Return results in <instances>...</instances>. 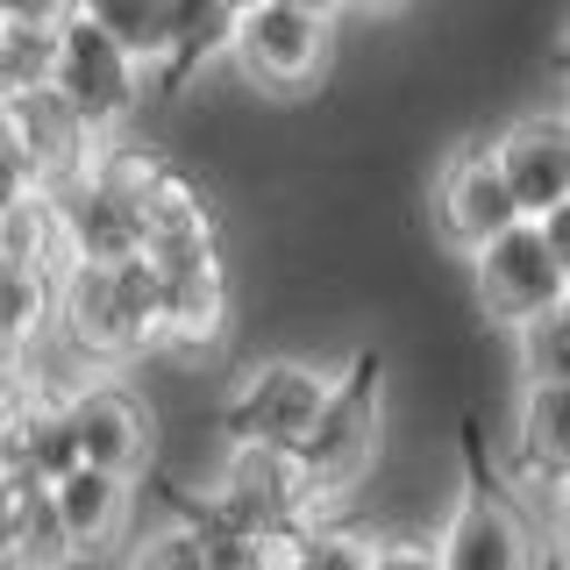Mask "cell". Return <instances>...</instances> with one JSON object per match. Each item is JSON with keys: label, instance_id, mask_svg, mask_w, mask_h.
<instances>
[{"label": "cell", "instance_id": "obj_12", "mask_svg": "<svg viewBox=\"0 0 570 570\" xmlns=\"http://www.w3.org/2000/svg\"><path fill=\"white\" fill-rule=\"evenodd\" d=\"M0 142L22 157V171L36 178V193H58L86 171V157L100 150V136H86L79 121L58 107L50 86H29V94L0 100Z\"/></svg>", "mask_w": 570, "mask_h": 570}, {"label": "cell", "instance_id": "obj_2", "mask_svg": "<svg viewBox=\"0 0 570 570\" xmlns=\"http://www.w3.org/2000/svg\"><path fill=\"white\" fill-rule=\"evenodd\" d=\"M50 328H58L86 364L150 356L157 350V272L142 257L71 264L58 278V314H50Z\"/></svg>", "mask_w": 570, "mask_h": 570}, {"label": "cell", "instance_id": "obj_1", "mask_svg": "<svg viewBox=\"0 0 570 570\" xmlns=\"http://www.w3.org/2000/svg\"><path fill=\"white\" fill-rule=\"evenodd\" d=\"M385 442V356L379 350H356L343 371H328V392H321L307 435L293 442V463L307 478L314 507H328L335 492H350L356 478L371 471Z\"/></svg>", "mask_w": 570, "mask_h": 570}, {"label": "cell", "instance_id": "obj_7", "mask_svg": "<svg viewBox=\"0 0 570 570\" xmlns=\"http://www.w3.org/2000/svg\"><path fill=\"white\" fill-rule=\"evenodd\" d=\"M321 392H328V371L307 364V356H264L249 379L228 392L222 428L228 442H257V450H293L307 435Z\"/></svg>", "mask_w": 570, "mask_h": 570}, {"label": "cell", "instance_id": "obj_5", "mask_svg": "<svg viewBox=\"0 0 570 570\" xmlns=\"http://www.w3.org/2000/svg\"><path fill=\"white\" fill-rule=\"evenodd\" d=\"M328 58H335V22L299 14V8H285V0H257V8H243L236 22H228V58L222 65H236L243 79L272 100H299L328 79Z\"/></svg>", "mask_w": 570, "mask_h": 570}, {"label": "cell", "instance_id": "obj_25", "mask_svg": "<svg viewBox=\"0 0 570 570\" xmlns=\"http://www.w3.org/2000/svg\"><path fill=\"white\" fill-rule=\"evenodd\" d=\"M285 8H299V14H321V22H335V14H350V0H285Z\"/></svg>", "mask_w": 570, "mask_h": 570}, {"label": "cell", "instance_id": "obj_20", "mask_svg": "<svg viewBox=\"0 0 570 570\" xmlns=\"http://www.w3.org/2000/svg\"><path fill=\"white\" fill-rule=\"evenodd\" d=\"M293 570H371V534L314 521L307 534H299V563Z\"/></svg>", "mask_w": 570, "mask_h": 570}, {"label": "cell", "instance_id": "obj_9", "mask_svg": "<svg viewBox=\"0 0 570 570\" xmlns=\"http://www.w3.org/2000/svg\"><path fill=\"white\" fill-rule=\"evenodd\" d=\"M485 157L507 178L521 222H549V214L570 207V129H563V115H513L485 142Z\"/></svg>", "mask_w": 570, "mask_h": 570}, {"label": "cell", "instance_id": "obj_24", "mask_svg": "<svg viewBox=\"0 0 570 570\" xmlns=\"http://www.w3.org/2000/svg\"><path fill=\"white\" fill-rule=\"evenodd\" d=\"M22 492H36V485L22 478V463H14V450H8V428H0V528H8L14 507H22Z\"/></svg>", "mask_w": 570, "mask_h": 570}, {"label": "cell", "instance_id": "obj_11", "mask_svg": "<svg viewBox=\"0 0 570 570\" xmlns=\"http://www.w3.org/2000/svg\"><path fill=\"white\" fill-rule=\"evenodd\" d=\"M428 214H435L442 249H456V257L485 249L492 236H507V228L521 222V207H513L499 165L485 157V142H478V150H456L450 165L435 171V200H428Z\"/></svg>", "mask_w": 570, "mask_h": 570}, {"label": "cell", "instance_id": "obj_3", "mask_svg": "<svg viewBox=\"0 0 570 570\" xmlns=\"http://www.w3.org/2000/svg\"><path fill=\"white\" fill-rule=\"evenodd\" d=\"M471 299L478 314L499 328H528V321L570 307V243H563V214L549 222H513L507 236H492L485 249H471Z\"/></svg>", "mask_w": 570, "mask_h": 570}, {"label": "cell", "instance_id": "obj_23", "mask_svg": "<svg viewBox=\"0 0 570 570\" xmlns=\"http://www.w3.org/2000/svg\"><path fill=\"white\" fill-rule=\"evenodd\" d=\"M71 0H0V29H58Z\"/></svg>", "mask_w": 570, "mask_h": 570}, {"label": "cell", "instance_id": "obj_4", "mask_svg": "<svg viewBox=\"0 0 570 570\" xmlns=\"http://www.w3.org/2000/svg\"><path fill=\"white\" fill-rule=\"evenodd\" d=\"M142 71L121 43H107V36L94 22H79V14H65L58 36H50V71H43V86L58 94V107L71 121H79L86 136H115L121 121L136 115V100H142Z\"/></svg>", "mask_w": 570, "mask_h": 570}, {"label": "cell", "instance_id": "obj_26", "mask_svg": "<svg viewBox=\"0 0 570 570\" xmlns=\"http://www.w3.org/2000/svg\"><path fill=\"white\" fill-rule=\"evenodd\" d=\"M400 8H414V0H350V14H400Z\"/></svg>", "mask_w": 570, "mask_h": 570}, {"label": "cell", "instance_id": "obj_13", "mask_svg": "<svg viewBox=\"0 0 570 570\" xmlns=\"http://www.w3.org/2000/svg\"><path fill=\"white\" fill-rule=\"evenodd\" d=\"M43 492H50V513H58L71 557H94V549H107L121 528H129L136 478H121V471H94V463H71L58 485H43Z\"/></svg>", "mask_w": 570, "mask_h": 570}, {"label": "cell", "instance_id": "obj_8", "mask_svg": "<svg viewBox=\"0 0 570 570\" xmlns=\"http://www.w3.org/2000/svg\"><path fill=\"white\" fill-rule=\"evenodd\" d=\"M314 513H321V507H314L307 478H299L293 450L228 442V471H222L214 521H228V528H307Z\"/></svg>", "mask_w": 570, "mask_h": 570}, {"label": "cell", "instance_id": "obj_16", "mask_svg": "<svg viewBox=\"0 0 570 570\" xmlns=\"http://www.w3.org/2000/svg\"><path fill=\"white\" fill-rule=\"evenodd\" d=\"M50 314H58V285L29 264L0 257V364L22 356L36 335H50Z\"/></svg>", "mask_w": 570, "mask_h": 570}, {"label": "cell", "instance_id": "obj_18", "mask_svg": "<svg viewBox=\"0 0 570 570\" xmlns=\"http://www.w3.org/2000/svg\"><path fill=\"white\" fill-rule=\"evenodd\" d=\"M8 542L22 549L29 570H65V563H71V542H65L58 513H50V492H43V485L22 492V507L8 513Z\"/></svg>", "mask_w": 570, "mask_h": 570}, {"label": "cell", "instance_id": "obj_10", "mask_svg": "<svg viewBox=\"0 0 570 570\" xmlns=\"http://www.w3.org/2000/svg\"><path fill=\"white\" fill-rule=\"evenodd\" d=\"M65 421H71V450H79V463H94V471L136 478L142 463H150V450H157L150 406H142L121 379H86L65 400Z\"/></svg>", "mask_w": 570, "mask_h": 570}, {"label": "cell", "instance_id": "obj_19", "mask_svg": "<svg viewBox=\"0 0 570 570\" xmlns=\"http://www.w3.org/2000/svg\"><path fill=\"white\" fill-rule=\"evenodd\" d=\"M563 335H570V307L528 321V328H513V343H521V385H570Z\"/></svg>", "mask_w": 570, "mask_h": 570}, {"label": "cell", "instance_id": "obj_28", "mask_svg": "<svg viewBox=\"0 0 570 570\" xmlns=\"http://www.w3.org/2000/svg\"><path fill=\"white\" fill-rule=\"evenodd\" d=\"M222 8H228V14H243V8H257V0H222Z\"/></svg>", "mask_w": 570, "mask_h": 570}, {"label": "cell", "instance_id": "obj_14", "mask_svg": "<svg viewBox=\"0 0 570 570\" xmlns=\"http://www.w3.org/2000/svg\"><path fill=\"white\" fill-rule=\"evenodd\" d=\"M513 478L528 492L557 499L570 478V385H521L513 414Z\"/></svg>", "mask_w": 570, "mask_h": 570}, {"label": "cell", "instance_id": "obj_27", "mask_svg": "<svg viewBox=\"0 0 570 570\" xmlns=\"http://www.w3.org/2000/svg\"><path fill=\"white\" fill-rule=\"evenodd\" d=\"M0 570H29V563H22V549L8 542V528H0Z\"/></svg>", "mask_w": 570, "mask_h": 570}, {"label": "cell", "instance_id": "obj_6", "mask_svg": "<svg viewBox=\"0 0 570 570\" xmlns=\"http://www.w3.org/2000/svg\"><path fill=\"white\" fill-rule=\"evenodd\" d=\"M435 563L442 570H542L521 499L492 478L478 435H463V499H456L450 528L435 542Z\"/></svg>", "mask_w": 570, "mask_h": 570}, {"label": "cell", "instance_id": "obj_17", "mask_svg": "<svg viewBox=\"0 0 570 570\" xmlns=\"http://www.w3.org/2000/svg\"><path fill=\"white\" fill-rule=\"evenodd\" d=\"M71 14L94 22L107 43H121L142 71L157 65V43H165V0H71Z\"/></svg>", "mask_w": 570, "mask_h": 570}, {"label": "cell", "instance_id": "obj_15", "mask_svg": "<svg viewBox=\"0 0 570 570\" xmlns=\"http://www.w3.org/2000/svg\"><path fill=\"white\" fill-rule=\"evenodd\" d=\"M228 22L236 14L222 0H165V43H157V86L165 94H193V79L228 58Z\"/></svg>", "mask_w": 570, "mask_h": 570}, {"label": "cell", "instance_id": "obj_21", "mask_svg": "<svg viewBox=\"0 0 570 570\" xmlns=\"http://www.w3.org/2000/svg\"><path fill=\"white\" fill-rule=\"evenodd\" d=\"M129 570H207V534L200 521H171L129 557Z\"/></svg>", "mask_w": 570, "mask_h": 570}, {"label": "cell", "instance_id": "obj_22", "mask_svg": "<svg viewBox=\"0 0 570 570\" xmlns=\"http://www.w3.org/2000/svg\"><path fill=\"white\" fill-rule=\"evenodd\" d=\"M371 570H442V563H435V542H421V534H379Z\"/></svg>", "mask_w": 570, "mask_h": 570}]
</instances>
